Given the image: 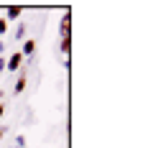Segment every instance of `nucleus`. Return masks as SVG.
I'll list each match as a JSON object with an SVG mask.
<instances>
[{
  "label": "nucleus",
  "mask_w": 148,
  "mask_h": 148,
  "mask_svg": "<svg viewBox=\"0 0 148 148\" xmlns=\"http://www.w3.org/2000/svg\"><path fill=\"white\" fill-rule=\"evenodd\" d=\"M3 115H5V105L0 102V118H3Z\"/></svg>",
  "instance_id": "obj_12"
},
{
  "label": "nucleus",
  "mask_w": 148,
  "mask_h": 148,
  "mask_svg": "<svg viewBox=\"0 0 148 148\" xmlns=\"http://www.w3.org/2000/svg\"><path fill=\"white\" fill-rule=\"evenodd\" d=\"M59 36L61 38H72V15L64 13V18L59 21Z\"/></svg>",
  "instance_id": "obj_2"
},
{
  "label": "nucleus",
  "mask_w": 148,
  "mask_h": 148,
  "mask_svg": "<svg viewBox=\"0 0 148 148\" xmlns=\"http://www.w3.org/2000/svg\"><path fill=\"white\" fill-rule=\"evenodd\" d=\"M59 51L64 54V56H69V51H72V38H61V44H59Z\"/></svg>",
  "instance_id": "obj_6"
},
{
  "label": "nucleus",
  "mask_w": 148,
  "mask_h": 148,
  "mask_svg": "<svg viewBox=\"0 0 148 148\" xmlns=\"http://www.w3.org/2000/svg\"><path fill=\"white\" fill-rule=\"evenodd\" d=\"M3 135H5V128H3V125H0V140H3Z\"/></svg>",
  "instance_id": "obj_13"
},
{
  "label": "nucleus",
  "mask_w": 148,
  "mask_h": 148,
  "mask_svg": "<svg viewBox=\"0 0 148 148\" xmlns=\"http://www.w3.org/2000/svg\"><path fill=\"white\" fill-rule=\"evenodd\" d=\"M5 31H8V21L0 18V36H5Z\"/></svg>",
  "instance_id": "obj_9"
},
{
  "label": "nucleus",
  "mask_w": 148,
  "mask_h": 148,
  "mask_svg": "<svg viewBox=\"0 0 148 148\" xmlns=\"http://www.w3.org/2000/svg\"><path fill=\"white\" fill-rule=\"evenodd\" d=\"M15 146H18V148H26V135H18V138H15Z\"/></svg>",
  "instance_id": "obj_8"
},
{
  "label": "nucleus",
  "mask_w": 148,
  "mask_h": 148,
  "mask_svg": "<svg viewBox=\"0 0 148 148\" xmlns=\"http://www.w3.org/2000/svg\"><path fill=\"white\" fill-rule=\"evenodd\" d=\"M26 82H28V79H26V74H21V77H18V82H15V87H13L15 95H21V92L26 89Z\"/></svg>",
  "instance_id": "obj_5"
},
{
  "label": "nucleus",
  "mask_w": 148,
  "mask_h": 148,
  "mask_svg": "<svg viewBox=\"0 0 148 148\" xmlns=\"http://www.w3.org/2000/svg\"><path fill=\"white\" fill-rule=\"evenodd\" d=\"M23 36H26V23H18V28H15V41H23Z\"/></svg>",
  "instance_id": "obj_7"
},
{
  "label": "nucleus",
  "mask_w": 148,
  "mask_h": 148,
  "mask_svg": "<svg viewBox=\"0 0 148 148\" xmlns=\"http://www.w3.org/2000/svg\"><path fill=\"white\" fill-rule=\"evenodd\" d=\"M5 72V56H0V74Z\"/></svg>",
  "instance_id": "obj_10"
},
{
  "label": "nucleus",
  "mask_w": 148,
  "mask_h": 148,
  "mask_svg": "<svg viewBox=\"0 0 148 148\" xmlns=\"http://www.w3.org/2000/svg\"><path fill=\"white\" fill-rule=\"evenodd\" d=\"M23 66V56H21V51H15V54H10V56H5V69L8 72H18Z\"/></svg>",
  "instance_id": "obj_1"
},
{
  "label": "nucleus",
  "mask_w": 148,
  "mask_h": 148,
  "mask_svg": "<svg viewBox=\"0 0 148 148\" xmlns=\"http://www.w3.org/2000/svg\"><path fill=\"white\" fill-rule=\"evenodd\" d=\"M21 13H23V8H21V5H10V8L5 10V21H18Z\"/></svg>",
  "instance_id": "obj_4"
},
{
  "label": "nucleus",
  "mask_w": 148,
  "mask_h": 148,
  "mask_svg": "<svg viewBox=\"0 0 148 148\" xmlns=\"http://www.w3.org/2000/svg\"><path fill=\"white\" fill-rule=\"evenodd\" d=\"M21 56L23 59H33L36 56V38H23V49H21Z\"/></svg>",
  "instance_id": "obj_3"
},
{
  "label": "nucleus",
  "mask_w": 148,
  "mask_h": 148,
  "mask_svg": "<svg viewBox=\"0 0 148 148\" xmlns=\"http://www.w3.org/2000/svg\"><path fill=\"white\" fill-rule=\"evenodd\" d=\"M5 54V41H0V56Z\"/></svg>",
  "instance_id": "obj_11"
}]
</instances>
